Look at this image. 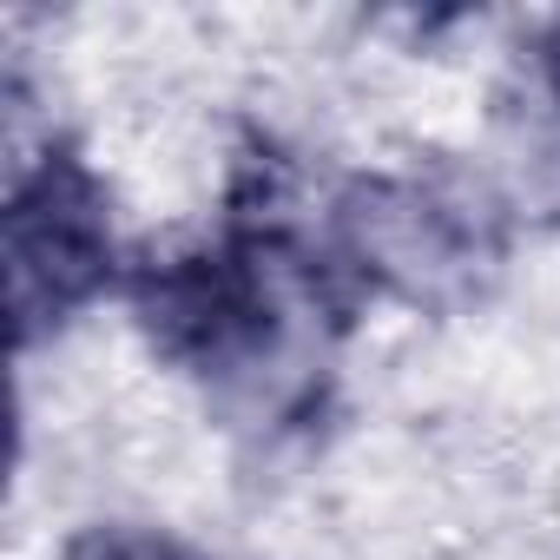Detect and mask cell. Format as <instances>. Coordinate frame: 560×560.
<instances>
[{
  "instance_id": "obj_5",
  "label": "cell",
  "mask_w": 560,
  "mask_h": 560,
  "mask_svg": "<svg viewBox=\"0 0 560 560\" xmlns=\"http://www.w3.org/2000/svg\"><path fill=\"white\" fill-rule=\"evenodd\" d=\"M540 73H547L553 106H560V21H553V27H547V40H540Z\"/></svg>"
},
{
  "instance_id": "obj_3",
  "label": "cell",
  "mask_w": 560,
  "mask_h": 560,
  "mask_svg": "<svg viewBox=\"0 0 560 560\" xmlns=\"http://www.w3.org/2000/svg\"><path fill=\"white\" fill-rule=\"evenodd\" d=\"M8 304L14 337L34 343L47 324L93 304L113 277V218L100 178L73 152H47L8 198Z\"/></svg>"
},
{
  "instance_id": "obj_4",
  "label": "cell",
  "mask_w": 560,
  "mask_h": 560,
  "mask_svg": "<svg viewBox=\"0 0 560 560\" xmlns=\"http://www.w3.org/2000/svg\"><path fill=\"white\" fill-rule=\"evenodd\" d=\"M67 560H198V553L145 527H93L67 547Z\"/></svg>"
},
{
  "instance_id": "obj_1",
  "label": "cell",
  "mask_w": 560,
  "mask_h": 560,
  "mask_svg": "<svg viewBox=\"0 0 560 560\" xmlns=\"http://www.w3.org/2000/svg\"><path fill=\"white\" fill-rule=\"evenodd\" d=\"M145 337L185 363L191 376L257 383L291 370L304 343H317V317L330 311V277L270 231H237L218 250L145 264L132 284Z\"/></svg>"
},
{
  "instance_id": "obj_2",
  "label": "cell",
  "mask_w": 560,
  "mask_h": 560,
  "mask_svg": "<svg viewBox=\"0 0 560 560\" xmlns=\"http://www.w3.org/2000/svg\"><path fill=\"white\" fill-rule=\"evenodd\" d=\"M343 257L370 284L396 291L402 304H455L494 270V211L455 185H422V178H363L337 205Z\"/></svg>"
}]
</instances>
